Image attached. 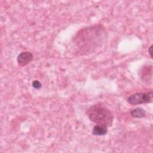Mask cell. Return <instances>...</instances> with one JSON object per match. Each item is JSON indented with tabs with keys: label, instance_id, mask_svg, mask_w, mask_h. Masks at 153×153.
<instances>
[{
	"label": "cell",
	"instance_id": "obj_1",
	"mask_svg": "<svg viewBox=\"0 0 153 153\" xmlns=\"http://www.w3.org/2000/svg\"><path fill=\"white\" fill-rule=\"evenodd\" d=\"M104 28L101 25H95L79 30L74 38L75 44L84 54L91 53L101 46L106 38Z\"/></svg>",
	"mask_w": 153,
	"mask_h": 153
},
{
	"label": "cell",
	"instance_id": "obj_2",
	"mask_svg": "<svg viewBox=\"0 0 153 153\" xmlns=\"http://www.w3.org/2000/svg\"><path fill=\"white\" fill-rule=\"evenodd\" d=\"M89 119L97 125L111 127L114 120L112 112L105 105L97 103L91 106L87 111Z\"/></svg>",
	"mask_w": 153,
	"mask_h": 153
},
{
	"label": "cell",
	"instance_id": "obj_3",
	"mask_svg": "<svg viewBox=\"0 0 153 153\" xmlns=\"http://www.w3.org/2000/svg\"><path fill=\"white\" fill-rule=\"evenodd\" d=\"M153 93L152 91L146 93H136L129 96L127 102L132 105H136L143 103H149L152 102Z\"/></svg>",
	"mask_w": 153,
	"mask_h": 153
},
{
	"label": "cell",
	"instance_id": "obj_4",
	"mask_svg": "<svg viewBox=\"0 0 153 153\" xmlns=\"http://www.w3.org/2000/svg\"><path fill=\"white\" fill-rule=\"evenodd\" d=\"M33 54L30 52L23 51L18 55L17 57V61L20 66H25L31 62L33 60Z\"/></svg>",
	"mask_w": 153,
	"mask_h": 153
},
{
	"label": "cell",
	"instance_id": "obj_5",
	"mask_svg": "<svg viewBox=\"0 0 153 153\" xmlns=\"http://www.w3.org/2000/svg\"><path fill=\"white\" fill-rule=\"evenodd\" d=\"M107 132L108 127L97 124L94 126L92 130V134L95 136H103L105 135Z\"/></svg>",
	"mask_w": 153,
	"mask_h": 153
},
{
	"label": "cell",
	"instance_id": "obj_6",
	"mask_svg": "<svg viewBox=\"0 0 153 153\" xmlns=\"http://www.w3.org/2000/svg\"><path fill=\"white\" fill-rule=\"evenodd\" d=\"M130 114L133 118H142L146 115V111L142 108H136L131 109Z\"/></svg>",
	"mask_w": 153,
	"mask_h": 153
},
{
	"label": "cell",
	"instance_id": "obj_7",
	"mask_svg": "<svg viewBox=\"0 0 153 153\" xmlns=\"http://www.w3.org/2000/svg\"><path fill=\"white\" fill-rule=\"evenodd\" d=\"M32 87L33 88H35V89H39L42 87L41 83L39 81H38V80L33 81V82L32 83Z\"/></svg>",
	"mask_w": 153,
	"mask_h": 153
},
{
	"label": "cell",
	"instance_id": "obj_8",
	"mask_svg": "<svg viewBox=\"0 0 153 153\" xmlns=\"http://www.w3.org/2000/svg\"><path fill=\"white\" fill-rule=\"evenodd\" d=\"M148 53L150 55V57L152 58V45L148 48Z\"/></svg>",
	"mask_w": 153,
	"mask_h": 153
}]
</instances>
